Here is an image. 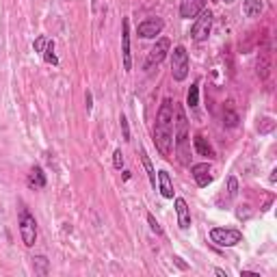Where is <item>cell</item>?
Returning <instances> with one entry per match:
<instances>
[{"mask_svg": "<svg viewBox=\"0 0 277 277\" xmlns=\"http://www.w3.org/2000/svg\"><path fill=\"white\" fill-rule=\"evenodd\" d=\"M210 30H212V11L204 9L200 16H197L195 24L190 26V39H193V42H206Z\"/></svg>", "mask_w": 277, "mask_h": 277, "instance_id": "cell-6", "label": "cell"}, {"mask_svg": "<svg viewBox=\"0 0 277 277\" xmlns=\"http://www.w3.org/2000/svg\"><path fill=\"white\" fill-rule=\"evenodd\" d=\"M122 61H124V70H126V72L132 70V54H130V22H128V18H124V22H122Z\"/></svg>", "mask_w": 277, "mask_h": 277, "instance_id": "cell-9", "label": "cell"}, {"mask_svg": "<svg viewBox=\"0 0 277 277\" xmlns=\"http://www.w3.org/2000/svg\"><path fill=\"white\" fill-rule=\"evenodd\" d=\"M18 226H20V236L26 247H32L37 242V221L30 214V210L26 206H20V216H18Z\"/></svg>", "mask_w": 277, "mask_h": 277, "instance_id": "cell-3", "label": "cell"}, {"mask_svg": "<svg viewBox=\"0 0 277 277\" xmlns=\"http://www.w3.org/2000/svg\"><path fill=\"white\" fill-rule=\"evenodd\" d=\"M204 9H206V0H182L180 2V18H184V20L197 18Z\"/></svg>", "mask_w": 277, "mask_h": 277, "instance_id": "cell-11", "label": "cell"}, {"mask_svg": "<svg viewBox=\"0 0 277 277\" xmlns=\"http://www.w3.org/2000/svg\"><path fill=\"white\" fill-rule=\"evenodd\" d=\"M171 50V42L167 37H160L156 42V46L150 50V54H148V58H145V65L143 68L148 70V72H152L154 68H158L162 61H164V56H167V52Z\"/></svg>", "mask_w": 277, "mask_h": 277, "instance_id": "cell-7", "label": "cell"}, {"mask_svg": "<svg viewBox=\"0 0 277 277\" xmlns=\"http://www.w3.org/2000/svg\"><path fill=\"white\" fill-rule=\"evenodd\" d=\"M84 102H87V113L91 108H94V94L91 91H87V96H84Z\"/></svg>", "mask_w": 277, "mask_h": 277, "instance_id": "cell-30", "label": "cell"}, {"mask_svg": "<svg viewBox=\"0 0 277 277\" xmlns=\"http://www.w3.org/2000/svg\"><path fill=\"white\" fill-rule=\"evenodd\" d=\"M174 262H176V264L182 268V271H186V268H188V266H186V262H182V258H180V256H174Z\"/></svg>", "mask_w": 277, "mask_h": 277, "instance_id": "cell-31", "label": "cell"}, {"mask_svg": "<svg viewBox=\"0 0 277 277\" xmlns=\"http://www.w3.org/2000/svg\"><path fill=\"white\" fill-rule=\"evenodd\" d=\"M268 72H271V52L262 50L258 54V63H256V74H258L260 80H266Z\"/></svg>", "mask_w": 277, "mask_h": 277, "instance_id": "cell-15", "label": "cell"}, {"mask_svg": "<svg viewBox=\"0 0 277 277\" xmlns=\"http://www.w3.org/2000/svg\"><path fill=\"white\" fill-rule=\"evenodd\" d=\"M242 277H247V275H252V277H260V273H256V271H240Z\"/></svg>", "mask_w": 277, "mask_h": 277, "instance_id": "cell-32", "label": "cell"}, {"mask_svg": "<svg viewBox=\"0 0 277 277\" xmlns=\"http://www.w3.org/2000/svg\"><path fill=\"white\" fill-rule=\"evenodd\" d=\"M156 186L158 190H160V195L164 197V200H174V182H171V176L167 174V171H158L156 176Z\"/></svg>", "mask_w": 277, "mask_h": 277, "instance_id": "cell-13", "label": "cell"}, {"mask_svg": "<svg viewBox=\"0 0 277 277\" xmlns=\"http://www.w3.org/2000/svg\"><path fill=\"white\" fill-rule=\"evenodd\" d=\"M32 271H35V275H48L50 271V262L46 256H35L32 258Z\"/></svg>", "mask_w": 277, "mask_h": 277, "instance_id": "cell-18", "label": "cell"}, {"mask_svg": "<svg viewBox=\"0 0 277 277\" xmlns=\"http://www.w3.org/2000/svg\"><path fill=\"white\" fill-rule=\"evenodd\" d=\"M238 113H236V110H232V108H226V110H223V124H226V126L228 128H236V126H238Z\"/></svg>", "mask_w": 277, "mask_h": 277, "instance_id": "cell-22", "label": "cell"}, {"mask_svg": "<svg viewBox=\"0 0 277 277\" xmlns=\"http://www.w3.org/2000/svg\"><path fill=\"white\" fill-rule=\"evenodd\" d=\"M174 115L176 106L171 100H164L156 113V124H154V145L160 152V156L171 158V145H174Z\"/></svg>", "mask_w": 277, "mask_h": 277, "instance_id": "cell-1", "label": "cell"}, {"mask_svg": "<svg viewBox=\"0 0 277 277\" xmlns=\"http://www.w3.org/2000/svg\"><path fill=\"white\" fill-rule=\"evenodd\" d=\"M174 138H176V154L180 164H190V136H188V120L182 106H176V124H174Z\"/></svg>", "mask_w": 277, "mask_h": 277, "instance_id": "cell-2", "label": "cell"}, {"mask_svg": "<svg viewBox=\"0 0 277 277\" xmlns=\"http://www.w3.org/2000/svg\"><path fill=\"white\" fill-rule=\"evenodd\" d=\"M190 176L195 178L197 186L200 188H206L210 182H212V167L208 162H197V164H190Z\"/></svg>", "mask_w": 277, "mask_h": 277, "instance_id": "cell-10", "label": "cell"}, {"mask_svg": "<svg viewBox=\"0 0 277 277\" xmlns=\"http://www.w3.org/2000/svg\"><path fill=\"white\" fill-rule=\"evenodd\" d=\"M26 184H28V188H32V190L46 188L48 180H46V174H44V169L39 167V164H32V169H30V174H28V180H26Z\"/></svg>", "mask_w": 277, "mask_h": 277, "instance_id": "cell-14", "label": "cell"}, {"mask_svg": "<svg viewBox=\"0 0 277 277\" xmlns=\"http://www.w3.org/2000/svg\"><path fill=\"white\" fill-rule=\"evenodd\" d=\"M214 273H216V275H219V277H228V273H226V271H223V268H214Z\"/></svg>", "mask_w": 277, "mask_h": 277, "instance_id": "cell-33", "label": "cell"}, {"mask_svg": "<svg viewBox=\"0 0 277 277\" xmlns=\"http://www.w3.org/2000/svg\"><path fill=\"white\" fill-rule=\"evenodd\" d=\"M148 223H150V228H152V232H154V234H158V236H162L164 232H162V228L160 226H158V221H156V216L154 214H148Z\"/></svg>", "mask_w": 277, "mask_h": 277, "instance_id": "cell-25", "label": "cell"}, {"mask_svg": "<svg viewBox=\"0 0 277 277\" xmlns=\"http://www.w3.org/2000/svg\"><path fill=\"white\" fill-rule=\"evenodd\" d=\"M262 9H264L262 0H245V2H242V13H245L247 18H258Z\"/></svg>", "mask_w": 277, "mask_h": 277, "instance_id": "cell-17", "label": "cell"}, {"mask_svg": "<svg viewBox=\"0 0 277 277\" xmlns=\"http://www.w3.org/2000/svg\"><path fill=\"white\" fill-rule=\"evenodd\" d=\"M46 44H48V37H46V35H39L35 42H32V48H35V52H44Z\"/></svg>", "mask_w": 277, "mask_h": 277, "instance_id": "cell-26", "label": "cell"}, {"mask_svg": "<svg viewBox=\"0 0 277 277\" xmlns=\"http://www.w3.org/2000/svg\"><path fill=\"white\" fill-rule=\"evenodd\" d=\"M44 61L46 63H50V65H58V58H56V54H54V42L52 39H48V44H46V48H44Z\"/></svg>", "mask_w": 277, "mask_h": 277, "instance_id": "cell-21", "label": "cell"}, {"mask_svg": "<svg viewBox=\"0 0 277 277\" xmlns=\"http://www.w3.org/2000/svg\"><path fill=\"white\" fill-rule=\"evenodd\" d=\"M186 104L190 108H195L197 104H200V80H195L193 84H190V89L186 94Z\"/></svg>", "mask_w": 277, "mask_h": 277, "instance_id": "cell-20", "label": "cell"}, {"mask_svg": "<svg viewBox=\"0 0 277 277\" xmlns=\"http://www.w3.org/2000/svg\"><path fill=\"white\" fill-rule=\"evenodd\" d=\"M195 150H197V154L200 156H206L208 160H212V158L216 156L214 154V148L210 145V141L204 134H195Z\"/></svg>", "mask_w": 277, "mask_h": 277, "instance_id": "cell-16", "label": "cell"}, {"mask_svg": "<svg viewBox=\"0 0 277 277\" xmlns=\"http://www.w3.org/2000/svg\"><path fill=\"white\" fill-rule=\"evenodd\" d=\"M141 162H143L145 171H148V178H150L152 186L156 188V171H154V167H152V160H150V156H148V152H145V150H141Z\"/></svg>", "mask_w": 277, "mask_h": 277, "instance_id": "cell-19", "label": "cell"}, {"mask_svg": "<svg viewBox=\"0 0 277 277\" xmlns=\"http://www.w3.org/2000/svg\"><path fill=\"white\" fill-rule=\"evenodd\" d=\"M273 126H275V122L266 117V120H262V126H258V130L262 134H266V132H271V130H273Z\"/></svg>", "mask_w": 277, "mask_h": 277, "instance_id": "cell-28", "label": "cell"}, {"mask_svg": "<svg viewBox=\"0 0 277 277\" xmlns=\"http://www.w3.org/2000/svg\"><path fill=\"white\" fill-rule=\"evenodd\" d=\"M223 2H226V4H232V2H234V0H223Z\"/></svg>", "mask_w": 277, "mask_h": 277, "instance_id": "cell-34", "label": "cell"}, {"mask_svg": "<svg viewBox=\"0 0 277 277\" xmlns=\"http://www.w3.org/2000/svg\"><path fill=\"white\" fill-rule=\"evenodd\" d=\"M236 195H238V180H236L234 176H230V178H228V193H226V204H228V202H232Z\"/></svg>", "mask_w": 277, "mask_h": 277, "instance_id": "cell-23", "label": "cell"}, {"mask_svg": "<svg viewBox=\"0 0 277 277\" xmlns=\"http://www.w3.org/2000/svg\"><path fill=\"white\" fill-rule=\"evenodd\" d=\"M171 76L178 82L186 80L188 76V52L184 46H176L171 52Z\"/></svg>", "mask_w": 277, "mask_h": 277, "instance_id": "cell-4", "label": "cell"}, {"mask_svg": "<svg viewBox=\"0 0 277 277\" xmlns=\"http://www.w3.org/2000/svg\"><path fill=\"white\" fill-rule=\"evenodd\" d=\"M249 216H252V206H249V204H240V206H236V219L247 221Z\"/></svg>", "mask_w": 277, "mask_h": 277, "instance_id": "cell-24", "label": "cell"}, {"mask_svg": "<svg viewBox=\"0 0 277 277\" xmlns=\"http://www.w3.org/2000/svg\"><path fill=\"white\" fill-rule=\"evenodd\" d=\"M162 28H164V22L160 18H148L136 26V32L141 39H154L156 35H160Z\"/></svg>", "mask_w": 277, "mask_h": 277, "instance_id": "cell-8", "label": "cell"}, {"mask_svg": "<svg viewBox=\"0 0 277 277\" xmlns=\"http://www.w3.org/2000/svg\"><path fill=\"white\" fill-rule=\"evenodd\" d=\"M113 167L115 169H122L124 167V154H122V150H115L113 152Z\"/></svg>", "mask_w": 277, "mask_h": 277, "instance_id": "cell-27", "label": "cell"}, {"mask_svg": "<svg viewBox=\"0 0 277 277\" xmlns=\"http://www.w3.org/2000/svg\"><path fill=\"white\" fill-rule=\"evenodd\" d=\"M210 240L216 247H236L238 242H242V232L230 228H212L210 230Z\"/></svg>", "mask_w": 277, "mask_h": 277, "instance_id": "cell-5", "label": "cell"}, {"mask_svg": "<svg viewBox=\"0 0 277 277\" xmlns=\"http://www.w3.org/2000/svg\"><path fill=\"white\" fill-rule=\"evenodd\" d=\"M174 204H176L178 226H180V230H188V228H190V210H188L186 200H182V197H176Z\"/></svg>", "mask_w": 277, "mask_h": 277, "instance_id": "cell-12", "label": "cell"}, {"mask_svg": "<svg viewBox=\"0 0 277 277\" xmlns=\"http://www.w3.org/2000/svg\"><path fill=\"white\" fill-rule=\"evenodd\" d=\"M120 124H122L124 141H130V128H128V120H126V115H122V117H120Z\"/></svg>", "mask_w": 277, "mask_h": 277, "instance_id": "cell-29", "label": "cell"}]
</instances>
